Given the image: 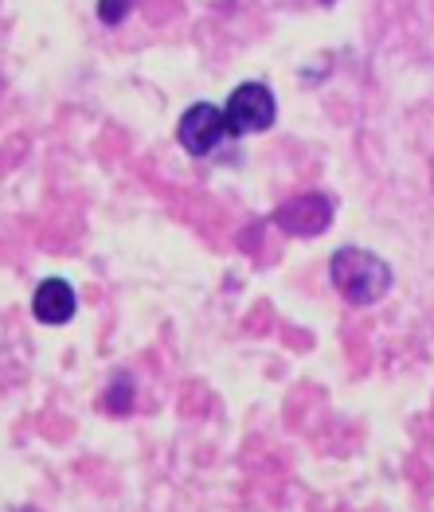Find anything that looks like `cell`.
<instances>
[{
    "instance_id": "cell-1",
    "label": "cell",
    "mask_w": 434,
    "mask_h": 512,
    "mask_svg": "<svg viewBox=\"0 0 434 512\" xmlns=\"http://www.w3.org/2000/svg\"><path fill=\"white\" fill-rule=\"evenodd\" d=\"M329 278L337 286V294L348 305H376L391 290V266L372 251L360 247H341L329 258Z\"/></svg>"
},
{
    "instance_id": "cell-2",
    "label": "cell",
    "mask_w": 434,
    "mask_h": 512,
    "mask_svg": "<svg viewBox=\"0 0 434 512\" xmlns=\"http://www.w3.org/2000/svg\"><path fill=\"white\" fill-rule=\"evenodd\" d=\"M223 114H227V126H231L235 137L266 133V129L274 126V118H278V102H274V94H270L266 83H243L231 90Z\"/></svg>"
},
{
    "instance_id": "cell-3",
    "label": "cell",
    "mask_w": 434,
    "mask_h": 512,
    "mask_svg": "<svg viewBox=\"0 0 434 512\" xmlns=\"http://www.w3.org/2000/svg\"><path fill=\"white\" fill-rule=\"evenodd\" d=\"M223 137H231L227 126V114L212 106V102H196L180 114V126H176V141L184 145V153L192 157H208L223 145Z\"/></svg>"
},
{
    "instance_id": "cell-4",
    "label": "cell",
    "mask_w": 434,
    "mask_h": 512,
    "mask_svg": "<svg viewBox=\"0 0 434 512\" xmlns=\"http://www.w3.org/2000/svg\"><path fill=\"white\" fill-rule=\"evenodd\" d=\"M333 212H337V204L329 196L305 192V196L286 200L274 212V227L286 231V235H294V239H317V235H325L333 227Z\"/></svg>"
},
{
    "instance_id": "cell-5",
    "label": "cell",
    "mask_w": 434,
    "mask_h": 512,
    "mask_svg": "<svg viewBox=\"0 0 434 512\" xmlns=\"http://www.w3.org/2000/svg\"><path fill=\"white\" fill-rule=\"evenodd\" d=\"M75 309H79V298L67 278H44L32 294V313L44 325H67L75 317Z\"/></svg>"
},
{
    "instance_id": "cell-6",
    "label": "cell",
    "mask_w": 434,
    "mask_h": 512,
    "mask_svg": "<svg viewBox=\"0 0 434 512\" xmlns=\"http://www.w3.org/2000/svg\"><path fill=\"white\" fill-rule=\"evenodd\" d=\"M102 403H106L110 415H130V407H133V376L130 372H114V380H110V387H106Z\"/></svg>"
},
{
    "instance_id": "cell-7",
    "label": "cell",
    "mask_w": 434,
    "mask_h": 512,
    "mask_svg": "<svg viewBox=\"0 0 434 512\" xmlns=\"http://www.w3.org/2000/svg\"><path fill=\"white\" fill-rule=\"evenodd\" d=\"M133 0H98V20L102 24H122L130 16Z\"/></svg>"
}]
</instances>
